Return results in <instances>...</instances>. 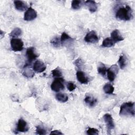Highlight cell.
<instances>
[{
	"label": "cell",
	"mask_w": 135,
	"mask_h": 135,
	"mask_svg": "<svg viewBox=\"0 0 135 135\" xmlns=\"http://www.w3.org/2000/svg\"><path fill=\"white\" fill-rule=\"evenodd\" d=\"M115 16L117 18L123 21H129L132 19V10L131 8L127 5L126 7H120L117 11Z\"/></svg>",
	"instance_id": "obj_1"
},
{
	"label": "cell",
	"mask_w": 135,
	"mask_h": 135,
	"mask_svg": "<svg viewBox=\"0 0 135 135\" xmlns=\"http://www.w3.org/2000/svg\"><path fill=\"white\" fill-rule=\"evenodd\" d=\"M134 103L132 102H125L120 107L119 114L122 117H129L134 115Z\"/></svg>",
	"instance_id": "obj_2"
},
{
	"label": "cell",
	"mask_w": 135,
	"mask_h": 135,
	"mask_svg": "<svg viewBox=\"0 0 135 135\" xmlns=\"http://www.w3.org/2000/svg\"><path fill=\"white\" fill-rule=\"evenodd\" d=\"M64 79L61 78H55L51 85V89L55 92H59L64 89Z\"/></svg>",
	"instance_id": "obj_3"
},
{
	"label": "cell",
	"mask_w": 135,
	"mask_h": 135,
	"mask_svg": "<svg viewBox=\"0 0 135 135\" xmlns=\"http://www.w3.org/2000/svg\"><path fill=\"white\" fill-rule=\"evenodd\" d=\"M23 42L19 38H13L11 40V47L12 50L15 52L21 51L23 49Z\"/></svg>",
	"instance_id": "obj_4"
},
{
	"label": "cell",
	"mask_w": 135,
	"mask_h": 135,
	"mask_svg": "<svg viewBox=\"0 0 135 135\" xmlns=\"http://www.w3.org/2000/svg\"><path fill=\"white\" fill-rule=\"evenodd\" d=\"M118 71L119 68L117 64L112 65L110 68L107 70V77L108 80L111 82L113 81L118 73Z\"/></svg>",
	"instance_id": "obj_5"
},
{
	"label": "cell",
	"mask_w": 135,
	"mask_h": 135,
	"mask_svg": "<svg viewBox=\"0 0 135 135\" xmlns=\"http://www.w3.org/2000/svg\"><path fill=\"white\" fill-rule=\"evenodd\" d=\"M103 119L107 125L108 133L109 134L111 130L114 128V123L113 118L111 114L109 113H106L103 115Z\"/></svg>",
	"instance_id": "obj_6"
},
{
	"label": "cell",
	"mask_w": 135,
	"mask_h": 135,
	"mask_svg": "<svg viewBox=\"0 0 135 135\" xmlns=\"http://www.w3.org/2000/svg\"><path fill=\"white\" fill-rule=\"evenodd\" d=\"M37 17V12L32 7L28 8L24 13V20L26 21H31L35 19Z\"/></svg>",
	"instance_id": "obj_7"
},
{
	"label": "cell",
	"mask_w": 135,
	"mask_h": 135,
	"mask_svg": "<svg viewBox=\"0 0 135 135\" xmlns=\"http://www.w3.org/2000/svg\"><path fill=\"white\" fill-rule=\"evenodd\" d=\"M29 130V127L27 122L23 119L21 118L18 120L17 124L16 131L18 132H25Z\"/></svg>",
	"instance_id": "obj_8"
},
{
	"label": "cell",
	"mask_w": 135,
	"mask_h": 135,
	"mask_svg": "<svg viewBox=\"0 0 135 135\" xmlns=\"http://www.w3.org/2000/svg\"><path fill=\"white\" fill-rule=\"evenodd\" d=\"M98 36L94 31H91L88 32L84 37V41L87 43H95L98 41Z\"/></svg>",
	"instance_id": "obj_9"
},
{
	"label": "cell",
	"mask_w": 135,
	"mask_h": 135,
	"mask_svg": "<svg viewBox=\"0 0 135 135\" xmlns=\"http://www.w3.org/2000/svg\"><path fill=\"white\" fill-rule=\"evenodd\" d=\"M26 55L29 63H31L33 61L35 60L38 56L35 53V49L33 47H28L26 50Z\"/></svg>",
	"instance_id": "obj_10"
},
{
	"label": "cell",
	"mask_w": 135,
	"mask_h": 135,
	"mask_svg": "<svg viewBox=\"0 0 135 135\" xmlns=\"http://www.w3.org/2000/svg\"><path fill=\"white\" fill-rule=\"evenodd\" d=\"M46 69V66L44 63L40 60L36 61L33 66V70L34 71L37 73H41L44 71Z\"/></svg>",
	"instance_id": "obj_11"
},
{
	"label": "cell",
	"mask_w": 135,
	"mask_h": 135,
	"mask_svg": "<svg viewBox=\"0 0 135 135\" xmlns=\"http://www.w3.org/2000/svg\"><path fill=\"white\" fill-rule=\"evenodd\" d=\"M76 78L79 82L82 84H87L89 82L88 78L85 74L81 70H78L76 72Z\"/></svg>",
	"instance_id": "obj_12"
},
{
	"label": "cell",
	"mask_w": 135,
	"mask_h": 135,
	"mask_svg": "<svg viewBox=\"0 0 135 135\" xmlns=\"http://www.w3.org/2000/svg\"><path fill=\"white\" fill-rule=\"evenodd\" d=\"M111 37L114 43L123 41L124 38L121 36L119 31L117 29L113 30L111 33Z\"/></svg>",
	"instance_id": "obj_13"
},
{
	"label": "cell",
	"mask_w": 135,
	"mask_h": 135,
	"mask_svg": "<svg viewBox=\"0 0 135 135\" xmlns=\"http://www.w3.org/2000/svg\"><path fill=\"white\" fill-rule=\"evenodd\" d=\"M85 4L91 13L95 12L98 8L97 4L93 1L88 0L85 2Z\"/></svg>",
	"instance_id": "obj_14"
},
{
	"label": "cell",
	"mask_w": 135,
	"mask_h": 135,
	"mask_svg": "<svg viewBox=\"0 0 135 135\" xmlns=\"http://www.w3.org/2000/svg\"><path fill=\"white\" fill-rule=\"evenodd\" d=\"M14 4L15 8L19 11H24L27 8V5L22 1H14Z\"/></svg>",
	"instance_id": "obj_15"
},
{
	"label": "cell",
	"mask_w": 135,
	"mask_h": 135,
	"mask_svg": "<svg viewBox=\"0 0 135 135\" xmlns=\"http://www.w3.org/2000/svg\"><path fill=\"white\" fill-rule=\"evenodd\" d=\"M114 42L112 40L111 38L107 37L103 41L101 46L104 47H111L113 46L114 45Z\"/></svg>",
	"instance_id": "obj_16"
},
{
	"label": "cell",
	"mask_w": 135,
	"mask_h": 135,
	"mask_svg": "<svg viewBox=\"0 0 135 135\" xmlns=\"http://www.w3.org/2000/svg\"><path fill=\"white\" fill-rule=\"evenodd\" d=\"M23 74L27 77V78H32L34 73L32 70H31V69L28 66V65L26 64L24 67V70L23 71Z\"/></svg>",
	"instance_id": "obj_17"
},
{
	"label": "cell",
	"mask_w": 135,
	"mask_h": 135,
	"mask_svg": "<svg viewBox=\"0 0 135 135\" xmlns=\"http://www.w3.org/2000/svg\"><path fill=\"white\" fill-rule=\"evenodd\" d=\"M119 66L121 69H123L127 65V58L124 54H122L120 56L118 61Z\"/></svg>",
	"instance_id": "obj_18"
},
{
	"label": "cell",
	"mask_w": 135,
	"mask_h": 135,
	"mask_svg": "<svg viewBox=\"0 0 135 135\" xmlns=\"http://www.w3.org/2000/svg\"><path fill=\"white\" fill-rule=\"evenodd\" d=\"M97 69L98 73L103 76H105L107 72V68L105 65L103 63H99Z\"/></svg>",
	"instance_id": "obj_19"
},
{
	"label": "cell",
	"mask_w": 135,
	"mask_h": 135,
	"mask_svg": "<svg viewBox=\"0 0 135 135\" xmlns=\"http://www.w3.org/2000/svg\"><path fill=\"white\" fill-rule=\"evenodd\" d=\"M85 102L89 105L90 107H93L96 104L97 100L96 99H94V98L91 97V96H86L84 99Z\"/></svg>",
	"instance_id": "obj_20"
},
{
	"label": "cell",
	"mask_w": 135,
	"mask_h": 135,
	"mask_svg": "<svg viewBox=\"0 0 135 135\" xmlns=\"http://www.w3.org/2000/svg\"><path fill=\"white\" fill-rule=\"evenodd\" d=\"M103 91L105 93L108 94H111L114 91L113 86L110 83H106L104 84L103 88Z\"/></svg>",
	"instance_id": "obj_21"
},
{
	"label": "cell",
	"mask_w": 135,
	"mask_h": 135,
	"mask_svg": "<svg viewBox=\"0 0 135 135\" xmlns=\"http://www.w3.org/2000/svg\"><path fill=\"white\" fill-rule=\"evenodd\" d=\"M55 98L57 101L61 102H66L68 100V97L63 93H58L56 94Z\"/></svg>",
	"instance_id": "obj_22"
},
{
	"label": "cell",
	"mask_w": 135,
	"mask_h": 135,
	"mask_svg": "<svg viewBox=\"0 0 135 135\" xmlns=\"http://www.w3.org/2000/svg\"><path fill=\"white\" fill-rule=\"evenodd\" d=\"M83 5V2L81 1L73 0L71 3V7L73 9H78L80 8Z\"/></svg>",
	"instance_id": "obj_23"
},
{
	"label": "cell",
	"mask_w": 135,
	"mask_h": 135,
	"mask_svg": "<svg viewBox=\"0 0 135 135\" xmlns=\"http://www.w3.org/2000/svg\"><path fill=\"white\" fill-rule=\"evenodd\" d=\"M21 34H22L21 30L18 27H16L12 31V32L9 33V36L13 38H15L19 36Z\"/></svg>",
	"instance_id": "obj_24"
},
{
	"label": "cell",
	"mask_w": 135,
	"mask_h": 135,
	"mask_svg": "<svg viewBox=\"0 0 135 135\" xmlns=\"http://www.w3.org/2000/svg\"><path fill=\"white\" fill-rule=\"evenodd\" d=\"M72 40H73V39L65 32H63L62 33V35H61V36L60 38V41H61V43H63L64 42H65L66 41Z\"/></svg>",
	"instance_id": "obj_25"
},
{
	"label": "cell",
	"mask_w": 135,
	"mask_h": 135,
	"mask_svg": "<svg viewBox=\"0 0 135 135\" xmlns=\"http://www.w3.org/2000/svg\"><path fill=\"white\" fill-rule=\"evenodd\" d=\"M50 43L55 47H59L61 45V41L59 40V37H55L53 38L51 41Z\"/></svg>",
	"instance_id": "obj_26"
},
{
	"label": "cell",
	"mask_w": 135,
	"mask_h": 135,
	"mask_svg": "<svg viewBox=\"0 0 135 135\" xmlns=\"http://www.w3.org/2000/svg\"><path fill=\"white\" fill-rule=\"evenodd\" d=\"M52 74L53 77L55 78H60L62 75V72L60 70L56 68L55 69H54L52 71Z\"/></svg>",
	"instance_id": "obj_27"
},
{
	"label": "cell",
	"mask_w": 135,
	"mask_h": 135,
	"mask_svg": "<svg viewBox=\"0 0 135 135\" xmlns=\"http://www.w3.org/2000/svg\"><path fill=\"white\" fill-rule=\"evenodd\" d=\"M74 64L79 69H82L83 66V62L81 58H78L74 62Z\"/></svg>",
	"instance_id": "obj_28"
},
{
	"label": "cell",
	"mask_w": 135,
	"mask_h": 135,
	"mask_svg": "<svg viewBox=\"0 0 135 135\" xmlns=\"http://www.w3.org/2000/svg\"><path fill=\"white\" fill-rule=\"evenodd\" d=\"M35 131H36V134H38L43 135V134H45L46 133V130L43 128H42L40 126H37Z\"/></svg>",
	"instance_id": "obj_29"
},
{
	"label": "cell",
	"mask_w": 135,
	"mask_h": 135,
	"mask_svg": "<svg viewBox=\"0 0 135 135\" xmlns=\"http://www.w3.org/2000/svg\"><path fill=\"white\" fill-rule=\"evenodd\" d=\"M86 133L89 135H97L99 134V131L95 128H89L86 131Z\"/></svg>",
	"instance_id": "obj_30"
},
{
	"label": "cell",
	"mask_w": 135,
	"mask_h": 135,
	"mask_svg": "<svg viewBox=\"0 0 135 135\" xmlns=\"http://www.w3.org/2000/svg\"><path fill=\"white\" fill-rule=\"evenodd\" d=\"M75 88H76V86L73 82H70L67 84V88L70 91H73L75 89Z\"/></svg>",
	"instance_id": "obj_31"
},
{
	"label": "cell",
	"mask_w": 135,
	"mask_h": 135,
	"mask_svg": "<svg viewBox=\"0 0 135 135\" xmlns=\"http://www.w3.org/2000/svg\"><path fill=\"white\" fill-rule=\"evenodd\" d=\"M50 134H62L63 133L61 132H60L58 130H54V131H52Z\"/></svg>",
	"instance_id": "obj_32"
}]
</instances>
